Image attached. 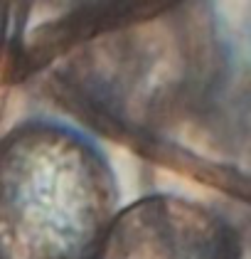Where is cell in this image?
I'll list each match as a JSON object with an SVG mask.
<instances>
[{
    "instance_id": "3",
    "label": "cell",
    "mask_w": 251,
    "mask_h": 259,
    "mask_svg": "<svg viewBox=\"0 0 251 259\" xmlns=\"http://www.w3.org/2000/svg\"><path fill=\"white\" fill-rule=\"evenodd\" d=\"M244 259H251V247H249V249L244 247Z\"/></svg>"
},
{
    "instance_id": "1",
    "label": "cell",
    "mask_w": 251,
    "mask_h": 259,
    "mask_svg": "<svg viewBox=\"0 0 251 259\" xmlns=\"http://www.w3.org/2000/svg\"><path fill=\"white\" fill-rule=\"evenodd\" d=\"M116 212V173L81 131L25 121L0 139V259H91Z\"/></svg>"
},
{
    "instance_id": "2",
    "label": "cell",
    "mask_w": 251,
    "mask_h": 259,
    "mask_svg": "<svg viewBox=\"0 0 251 259\" xmlns=\"http://www.w3.org/2000/svg\"><path fill=\"white\" fill-rule=\"evenodd\" d=\"M91 259H244V242L212 207L155 193L118 210Z\"/></svg>"
}]
</instances>
